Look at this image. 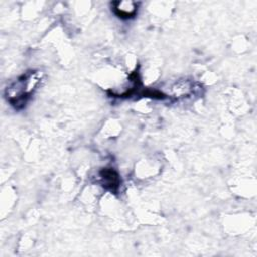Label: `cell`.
<instances>
[{
	"instance_id": "cell-1",
	"label": "cell",
	"mask_w": 257,
	"mask_h": 257,
	"mask_svg": "<svg viewBox=\"0 0 257 257\" xmlns=\"http://www.w3.org/2000/svg\"><path fill=\"white\" fill-rule=\"evenodd\" d=\"M138 4L133 1H117L113 3L114 13L123 19L133 17L137 13Z\"/></svg>"
},
{
	"instance_id": "cell-2",
	"label": "cell",
	"mask_w": 257,
	"mask_h": 257,
	"mask_svg": "<svg viewBox=\"0 0 257 257\" xmlns=\"http://www.w3.org/2000/svg\"><path fill=\"white\" fill-rule=\"evenodd\" d=\"M100 179L102 186L107 190L115 191L119 186V177L117 173L110 168H105L100 172Z\"/></svg>"
}]
</instances>
